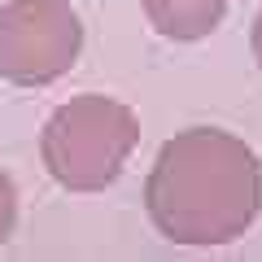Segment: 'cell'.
Returning a JSON list of instances; mask_svg holds the SVG:
<instances>
[{
	"label": "cell",
	"mask_w": 262,
	"mask_h": 262,
	"mask_svg": "<svg viewBox=\"0 0 262 262\" xmlns=\"http://www.w3.org/2000/svg\"><path fill=\"white\" fill-rule=\"evenodd\" d=\"M149 219L175 245H227L262 210V166L245 140L214 127L162 144L144 184Z\"/></svg>",
	"instance_id": "6da1fadb"
},
{
	"label": "cell",
	"mask_w": 262,
	"mask_h": 262,
	"mask_svg": "<svg viewBox=\"0 0 262 262\" xmlns=\"http://www.w3.org/2000/svg\"><path fill=\"white\" fill-rule=\"evenodd\" d=\"M136 144H140L136 114L110 96L66 101L39 136L48 175L70 192H101L105 184H114Z\"/></svg>",
	"instance_id": "7a4b0ae2"
},
{
	"label": "cell",
	"mask_w": 262,
	"mask_h": 262,
	"mask_svg": "<svg viewBox=\"0 0 262 262\" xmlns=\"http://www.w3.org/2000/svg\"><path fill=\"white\" fill-rule=\"evenodd\" d=\"M83 27L66 0H9L0 9V75L18 88H44L79 61Z\"/></svg>",
	"instance_id": "3957f363"
},
{
	"label": "cell",
	"mask_w": 262,
	"mask_h": 262,
	"mask_svg": "<svg viewBox=\"0 0 262 262\" xmlns=\"http://www.w3.org/2000/svg\"><path fill=\"white\" fill-rule=\"evenodd\" d=\"M144 13L166 39H206L223 22L227 0H144Z\"/></svg>",
	"instance_id": "277c9868"
},
{
	"label": "cell",
	"mask_w": 262,
	"mask_h": 262,
	"mask_svg": "<svg viewBox=\"0 0 262 262\" xmlns=\"http://www.w3.org/2000/svg\"><path fill=\"white\" fill-rule=\"evenodd\" d=\"M13 223H18V192H13V179L0 170V245L13 236Z\"/></svg>",
	"instance_id": "5b68a950"
},
{
	"label": "cell",
	"mask_w": 262,
	"mask_h": 262,
	"mask_svg": "<svg viewBox=\"0 0 262 262\" xmlns=\"http://www.w3.org/2000/svg\"><path fill=\"white\" fill-rule=\"evenodd\" d=\"M249 44H253V61L262 66V9H258V18H253V35H249Z\"/></svg>",
	"instance_id": "8992f818"
}]
</instances>
